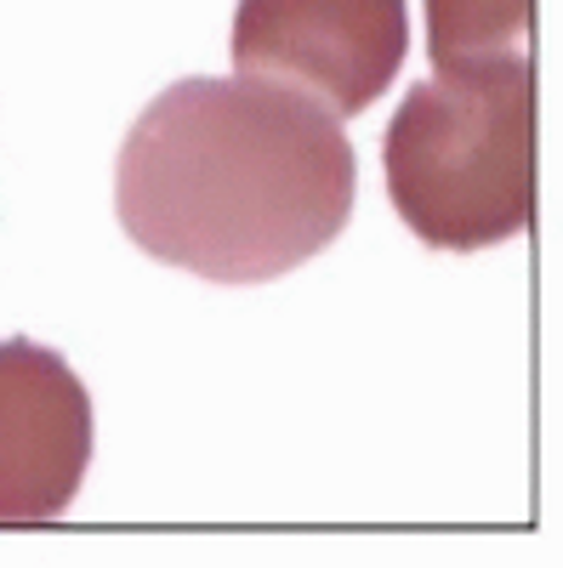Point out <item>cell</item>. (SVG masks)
Segmentation results:
<instances>
[{
    "mask_svg": "<svg viewBox=\"0 0 563 568\" xmlns=\"http://www.w3.org/2000/svg\"><path fill=\"white\" fill-rule=\"evenodd\" d=\"M353 142L313 98L268 80H177L137 114L114 211L137 251L211 284H268L353 216Z\"/></svg>",
    "mask_w": 563,
    "mask_h": 568,
    "instance_id": "6da1fadb",
    "label": "cell"
},
{
    "mask_svg": "<svg viewBox=\"0 0 563 568\" xmlns=\"http://www.w3.org/2000/svg\"><path fill=\"white\" fill-rule=\"evenodd\" d=\"M393 211L433 251H484L535 222V69L484 58L415 80L382 136Z\"/></svg>",
    "mask_w": 563,
    "mask_h": 568,
    "instance_id": "7a4b0ae2",
    "label": "cell"
},
{
    "mask_svg": "<svg viewBox=\"0 0 563 568\" xmlns=\"http://www.w3.org/2000/svg\"><path fill=\"white\" fill-rule=\"evenodd\" d=\"M404 52V0H240L233 12V69L291 85L336 120L382 98Z\"/></svg>",
    "mask_w": 563,
    "mask_h": 568,
    "instance_id": "3957f363",
    "label": "cell"
},
{
    "mask_svg": "<svg viewBox=\"0 0 563 568\" xmlns=\"http://www.w3.org/2000/svg\"><path fill=\"white\" fill-rule=\"evenodd\" d=\"M91 466V393L63 353L0 342V524L63 517Z\"/></svg>",
    "mask_w": 563,
    "mask_h": 568,
    "instance_id": "277c9868",
    "label": "cell"
},
{
    "mask_svg": "<svg viewBox=\"0 0 563 568\" xmlns=\"http://www.w3.org/2000/svg\"><path fill=\"white\" fill-rule=\"evenodd\" d=\"M530 29H535V0H428L433 69L530 58Z\"/></svg>",
    "mask_w": 563,
    "mask_h": 568,
    "instance_id": "5b68a950",
    "label": "cell"
}]
</instances>
